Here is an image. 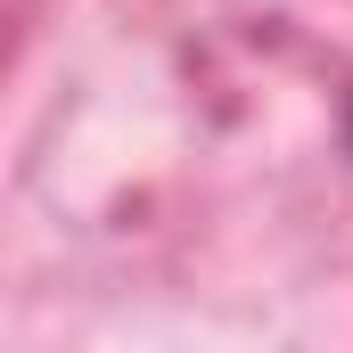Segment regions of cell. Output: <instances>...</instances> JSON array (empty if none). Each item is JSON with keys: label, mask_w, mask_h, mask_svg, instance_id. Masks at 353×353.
<instances>
[{"label": "cell", "mask_w": 353, "mask_h": 353, "mask_svg": "<svg viewBox=\"0 0 353 353\" xmlns=\"http://www.w3.org/2000/svg\"><path fill=\"white\" fill-rule=\"evenodd\" d=\"M337 140H345V157H353V90H345V107H337Z\"/></svg>", "instance_id": "obj_1"}]
</instances>
